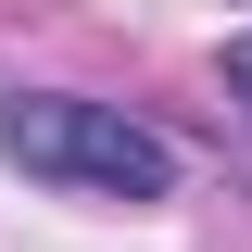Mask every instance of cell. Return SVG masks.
Here are the masks:
<instances>
[{
    "label": "cell",
    "instance_id": "cell-1",
    "mask_svg": "<svg viewBox=\"0 0 252 252\" xmlns=\"http://www.w3.org/2000/svg\"><path fill=\"white\" fill-rule=\"evenodd\" d=\"M0 164L76 189V202H164L177 152L126 101H76V89H0Z\"/></svg>",
    "mask_w": 252,
    "mask_h": 252
},
{
    "label": "cell",
    "instance_id": "cell-2",
    "mask_svg": "<svg viewBox=\"0 0 252 252\" xmlns=\"http://www.w3.org/2000/svg\"><path fill=\"white\" fill-rule=\"evenodd\" d=\"M227 89H240V101H252V26H240V38H227Z\"/></svg>",
    "mask_w": 252,
    "mask_h": 252
}]
</instances>
